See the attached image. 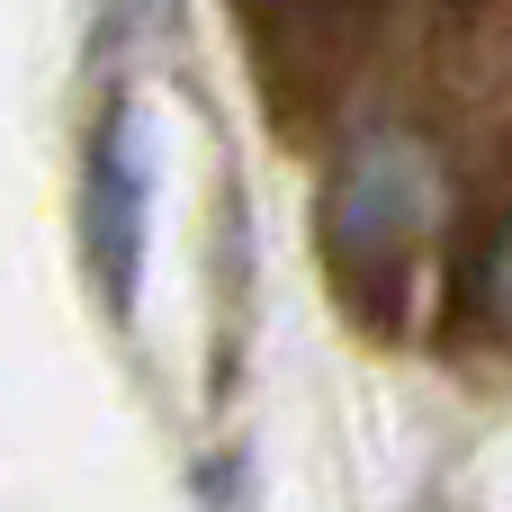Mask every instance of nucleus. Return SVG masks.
Masks as SVG:
<instances>
[{
	"label": "nucleus",
	"mask_w": 512,
	"mask_h": 512,
	"mask_svg": "<svg viewBox=\"0 0 512 512\" xmlns=\"http://www.w3.org/2000/svg\"><path fill=\"white\" fill-rule=\"evenodd\" d=\"M144 207H153V171H144L135 99H108L90 126V162H81V243L117 324H135V297H144Z\"/></svg>",
	"instance_id": "nucleus-1"
}]
</instances>
